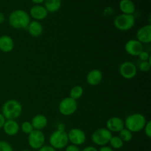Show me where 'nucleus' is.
I'll use <instances>...</instances> for the list:
<instances>
[{"instance_id": "37", "label": "nucleus", "mask_w": 151, "mask_h": 151, "mask_svg": "<svg viewBox=\"0 0 151 151\" xmlns=\"http://www.w3.org/2000/svg\"><path fill=\"white\" fill-rule=\"evenodd\" d=\"M22 151H30V150H22Z\"/></svg>"}, {"instance_id": "10", "label": "nucleus", "mask_w": 151, "mask_h": 151, "mask_svg": "<svg viewBox=\"0 0 151 151\" xmlns=\"http://www.w3.org/2000/svg\"><path fill=\"white\" fill-rule=\"evenodd\" d=\"M119 70L121 76L127 80L133 79L137 74V66L131 61L123 62L119 66Z\"/></svg>"}, {"instance_id": "3", "label": "nucleus", "mask_w": 151, "mask_h": 151, "mask_svg": "<svg viewBox=\"0 0 151 151\" xmlns=\"http://www.w3.org/2000/svg\"><path fill=\"white\" fill-rule=\"evenodd\" d=\"M147 122L145 116L139 113L132 114L126 117L124 121L125 128L132 133L139 132L144 129Z\"/></svg>"}, {"instance_id": "2", "label": "nucleus", "mask_w": 151, "mask_h": 151, "mask_svg": "<svg viewBox=\"0 0 151 151\" xmlns=\"http://www.w3.org/2000/svg\"><path fill=\"white\" fill-rule=\"evenodd\" d=\"M22 110V104L18 100L12 99L4 103L1 109V114L6 119L16 120L21 116Z\"/></svg>"}, {"instance_id": "8", "label": "nucleus", "mask_w": 151, "mask_h": 151, "mask_svg": "<svg viewBox=\"0 0 151 151\" xmlns=\"http://www.w3.org/2000/svg\"><path fill=\"white\" fill-rule=\"evenodd\" d=\"M27 142L31 148L34 150H39L44 145L45 136L42 131L33 130L30 134H28Z\"/></svg>"}, {"instance_id": "9", "label": "nucleus", "mask_w": 151, "mask_h": 151, "mask_svg": "<svg viewBox=\"0 0 151 151\" xmlns=\"http://www.w3.org/2000/svg\"><path fill=\"white\" fill-rule=\"evenodd\" d=\"M68 138L69 142H70L72 145L80 146L85 143L86 139V136L85 132L81 128H72L68 133Z\"/></svg>"}, {"instance_id": "36", "label": "nucleus", "mask_w": 151, "mask_h": 151, "mask_svg": "<svg viewBox=\"0 0 151 151\" xmlns=\"http://www.w3.org/2000/svg\"><path fill=\"white\" fill-rule=\"evenodd\" d=\"M4 19H5V18H4V13H1V12H0V24H1V23H3V22H4Z\"/></svg>"}, {"instance_id": "29", "label": "nucleus", "mask_w": 151, "mask_h": 151, "mask_svg": "<svg viewBox=\"0 0 151 151\" xmlns=\"http://www.w3.org/2000/svg\"><path fill=\"white\" fill-rule=\"evenodd\" d=\"M145 134L148 138L151 137V122L150 121H147L146 125L144 128Z\"/></svg>"}, {"instance_id": "26", "label": "nucleus", "mask_w": 151, "mask_h": 151, "mask_svg": "<svg viewBox=\"0 0 151 151\" xmlns=\"http://www.w3.org/2000/svg\"><path fill=\"white\" fill-rule=\"evenodd\" d=\"M151 67V62L150 59L147 61H142L139 63V69L141 72H147L150 69Z\"/></svg>"}, {"instance_id": "20", "label": "nucleus", "mask_w": 151, "mask_h": 151, "mask_svg": "<svg viewBox=\"0 0 151 151\" xmlns=\"http://www.w3.org/2000/svg\"><path fill=\"white\" fill-rule=\"evenodd\" d=\"M119 10L123 14L133 15L135 12V4L132 0H121L119 4Z\"/></svg>"}, {"instance_id": "15", "label": "nucleus", "mask_w": 151, "mask_h": 151, "mask_svg": "<svg viewBox=\"0 0 151 151\" xmlns=\"http://www.w3.org/2000/svg\"><path fill=\"white\" fill-rule=\"evenodd\" d=\"M2 128L5 134L10 136V137H13L19 133V130H20V126L16 120L6 119Z\"/></svg>"}, {"instance_id": "4", "label": "nucleus", "mask_w": 151, "mask_h": 151, "mask_svg": "<svg viewBox=\"0 0 151 151\" xmlns=\"http://www.w3.org/2000/svg\"><path fill=\"white\" fill-rule=\"evenodd\" d=\"M50 145L57 150H62L69 145L68 133L65 130H56L52 132L49 138Z\"/></svg>"}, {"instance_id": "24", "label": "nucleus", "mask_w": 151, "mask_h": 151, "mask_svg": "<svg viewBox=\"0 0 151 151\" xmlns=\"http://www.w3.org/2000/svg\"><path fill=\"white\" fill-rule=\"evenodd\" d=\"M119 137L123 141V142H128L131 141L133 139V133L128 130L127 128H123L121 131H119Z\"/></svg>"}, {"instance_id": "32", "label": "nucleus", "mask_w": 151, "mask_h": 151, "mask_svg": "<svg viewBox=\"0 0 151 151\" xmlns=\"http://www.w3.org/2000/svg\"><path fill=\"white\" fill-rule=\"evenodd\" d=\"M98 151H114V149L111 148L110 146H102L100 149H99Z\"/></svg>"}, {"instance_id": "18", "label": "nucleus", "mask_w": 151, "mask_h": 151, "mask_svg": "<svg viewBox=\"0 0 151 151\" xmlns=\"http://www.w3.org/2000/svg\"><path fill=\"white\" fill-rule=\"evenodd\" d=\"M30 122L34 130L42 131L47 127V124H48V119L45 115L37 114L33 116Z\"/></svg>"}, {"instance_id": "34", "label": "nucleus", "mask_w": 151, "mask_h": 151, "mask_svg": "<svg viewBox=\"0 0 151 151\" xmlns=\"http://www.w3.org/2000/svg\"><path fill=\"white\" fill-rule=\"evenodd\" d=\"M81 151H98V150L95 147H93V146H87Z\"/></svg>"}, {"instance_id": "11", "label": "nucleus", "mask_w": 151, "mask_h": 151, "mask_svg": "<svg viewBox=\"0 0 151 151\" xmlns=\"http://www.w3.org/2000/svg\"><path fill=\"white\" fill-rule=\"evenodd\" d=\"M125 50L130 55L138 56L144 50V47L143 44L137 39H131L125 44Z\"/></svg>"}, {"instance_id": "12", "label": "nucleus", "mask_w": 151, "mask_h": 151, "mask_svg": "<svg viewBox=\"0 0 151 151\" xmlns=\"http://www.w3.org/2000/svg\"><path fill=\"white\" fill-rule=\"evenodd\" d=\"M137 40L142 44H150L151 42V25L147 24L137 30Z\"/></svg>"}, {"instance_id": "25", "label": "nucleus", "mask_w": 151, "mask_h": 151, "mask_svg": "<svg viewBox=\"0 0 151 151\" xmlns=\"http://www.w3.org/2000/svg\"><path fill=\"white\" fill-rule=\"evenodd\" d=\"M21 129L23 131V133L26 134H29L32 131H33V127L32 124L29 121H25L21 125Z\"/></svg>"}, {"instance_id": "14", "label": "nucleus", "mask_w": 151, "mask_h": 151, "mask_svg": "<svg viewBox=\"0 0 151 151\" xmlns=\"http://www.w3.org/2000/svg\"><path fill=\"white\" fill-rule=\"evenodd\" d=\"M29 15L35 21L39 22L47 18V16H48V12L46 10L44 6L41 4H35L30 8Z\"/></svg>"}, {"instance_id": "13", "label": "nucleus", "mask_w": 151, "mask_h": 151, "mask_svg": "<svg viewBox=\"0 0 151 151\" xmlns=\"http://www.w3.org/2000/svg\"><path fill=\"white\" fill-rule=\"evenodd\" d=\"M106 128L111 132H119L125 128L123 119L118 116H113L106 122Z\"/></svg>"}, {"instance_id": "33", "label": "nucleus", "mask_w": 151, "mask_h": 151, "mask_svg": "<svg viewBox=\"0 0 151 151\" xmlns=\"http://www.w3.org/2000/svg\"><path fill=\"white\" fill-rule=\"evenodd\" d=\"M5 121H6V119L4 118V116H3L2 114L0 113V129L3 128V125H4Z\"/></svg>"}, {"instance_id": "17", "label": "nucleus", "mask_w": 151, "mask_h": 151, "mask_svg": "<svg viewBox=\"0 0 151 151\" xmlns=\"http://www.w3.org/2000/svg\"><path fill=\"white\" fill-rule=\"evenodd\" d=\"M14 41L9 35H4L0 36V50L4 53L13 51L14 48Z\"/></svg>"}, {"instance_id": "28", "label": "nucleus", "mask_w": 151, "mask_h": 151, "mask_svg": "<svg viewBox=\"0 0 151 151\" xmlns=\"http://www.w3.org/2000/svg\"><path fill=\"white\" fill-rule=\"evenodd\" d=\"M138 56L142 61H147V60H149L151 58L150 54L147 52L144 51V50Z\"/></svg>"}, {"instance_id": "19", "label": "nucleus", "mask_w": 151, "mask_h": 151, "mask_svg": "<svg viewBox=\"0 0 151 151\" xmlns=\"http://www.w3.org/2000/svg\"><path fill=\"white\" fill-rule=\"evenodd\" d=\"M27 29L28 30V32H29L31 36L39 37L42 35L44 27L38 21L33 20L32 22L30 21L27 27Z\"/></svg>"}, {"instance_id": "30", "label": "nucleus", "mask_w": 151, "mask_h": 151, "mask_svg": "<svg viewBox=\"0 0 151 151\" xmlns=\"http://www.w3.org/2000/svg\"><path fill=\"white\" fill-rule=\"evenodd\" d=\"M65 151H81L79 146L75 145H68L65 147Z\"/></svg>"}, {"instance_id": "6", "label": "nucleus", "mask_w": 151, "mask_h": 151, "mask_svg": "<svg viewBox=\"0 0 151 151\" xmlns=\"http://www.w3.org/2000/svg\"><path fill=\"white\" fill-rule=\"evenodd\" d=\"M111 137L112 133L107 128H100L93 133L91 135V140L96 145L102 147L109 144Z\"/></svg>"}, {"instance_id": "1", "label": "nucleus", "mask_w": 151, "mask_h": 151, "mask_svg": "<svg viewBox=\"0 0 151 151\" xmlns=\"http://www.w3.org/2000/svg\"><path fill=\"white\" fill-rule=\"evenodd\" d=\"M8 20L10 26L15 29H27L30 22V16L25 10H16L10 13Z\"/></svg>"}, {"instance_id": "35", "label": "nucleus", "mask_w": 151, "mask_h": 151, "mask_svg": "<svg viewBox=\"0 0 151 151\" xmlns=\"http://www.w3.org/2000/svg\"><path fill=\"white\" fill-rule=\"evenodd\" d=\"M31 1L35 4H41L44 2V0H31Z\"/></svg>"}, {"instance_id": "21", "label": "nucleus", "mask_w": 151, "mask_h": 151, "mask_svg": "<svg viewBox=\"0 0 151 151\" xmlns=\"http://www.w3.org/2000/svg\"><path fill=\"white\" fill-rule=\"evenodd\" d=\"M44 7L48 13H55L61 7V0H44Z\"/></svg>"}, {"instance_id": "31", "label": "nucleus", "mask_w": 151, "mask_h": 151, "mask_svg": "<svg viewBox=\"0 0 151 151\" xmlns=\"http://www.w3.org/2000/svg\"><path fill=\"white\" fill-rule=\"evenodd\" d=\"M38 151H57L55 149L53 148L52 147H51L50 145H44L43 147H41Z\"/></svg>"}, {"instance_id": "5", "label": "nucleus", "mask_w": 151, "mask_h": 151, "mask_svg": "<svg viewBox=\"0 0 151 151\" xmlns=\"http://www.w3.org/2000/svg\"><path fill=\"white\" fill-rule=\"evenodd\" d=\"M135 24V17L134 15L122 14L116 16L114 21V25L117 29L127 31L131 29Z\"/></svg>"}, {"instance_id": "22", "label": "nucleus", "mask_w": 151, "mask_h": 151, "mask_svg": "<svg viewBox=\"0 0 151 151\" xmlns=\"http://www.w3.org/2000/svg\"><path fill=\"white\" fill-rule=\"evenodd\" d=\"M83 94V88L81 86L77 85L72 88L69 92V97H71L73 100H77L81 98Z\"/></svg>"}, {"instance_id": "23", "label": "nucleus", "mask_w": 151, "mask_h": 151, "mask_svg": "<svg viewBox=\"0 0 151 151\" xmlns=\"http://www.w3.org/2000/svg\"><path fill=\"white\" fill-rule=\"evenodd\" d=\"M109 144L111 148L113 149H120L123 147L124 142L119 136H112L109 141Z\"/></svg>"}, {"instance_id": "27", "label": "nucleus", "mask_w": 151, "mask_h": 151, "mask_svg": "<svg viewBox=\"0 0 151 151\" xmlns=\"http://www.w3.org/2000/svg\"><path fill=\"white\" fill-rule=\"evenodd\" d=\"M0 151H13L11 145L4 140H0Z\"/></svg>"}, {"instance_id": "7", "label": "nucleus", "mask_w": 151, "mask_h": 151, "mask_svg": "<svg viewBox=\"0 0 151 151\" xmlns=\"http://www.w3.org/2000/svg\"><path fill=\"white\" fill-rule=\"evenodd\" d=\"M78 103L77 100H73L71 97H65L58 105L59 112L63 116H71L76 112L78 109Z\"/></svg>"}, {"instance_id": "16", "label": "nucleus", "mask_w": 151, "mask_h": 151, "mask_svg": "<svg viewBox=\"0 0 151 151\" xmlns=\"http://www.w3.org/2000/svg\"><path fill=\"white\" fill-rule=\"evenodd\" d=\"M103 80V72L97 69L90 71L86 76V81L89 85L97 86Z\"/></svg>"}]
</instances>
